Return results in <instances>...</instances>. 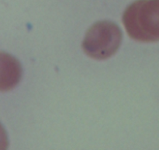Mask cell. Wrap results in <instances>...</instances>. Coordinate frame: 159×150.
<instances>
[{"label":"cell","instance_id":"cell-3","mask_svg":"<svg viewBox=\"0 0 159 150\" xmlns=\"http://www.w3.org/2000/svg\"><path fill=\"white\" fill-rule=\"evenodd\" d=\"M20 62L11 54L0 51V92L15 88L22 78Z\"/></svg>","mask_w":159,"mask_h":150},{"label":"cell","instance_id":"cell-1","mask_svg":"<svg viewBox=\"0 0 159 150\" xmlns=\"http://www.w3.org/2000/svg\"><path fill=\"white\" fill-rule=\"evenodd\" d=\"M128 35L140 42L159 41V0H136L123 14Z\"/></svg>","mask_w":159,"mask_h":150},{"label":"cell","instance_id":"cell-2","mask_svg":"<svg viewBox=\"0 0 159 150\" xmlns=\"http://www.w3.org/2000/svg\"><path fill=\"white\" fill-rule=\"evenodd\" d=\"M122 41V32L113 22L102 20L95 23L87 30L82 48L90 58L103 60L113 56Z\"/></svg>","mask_w":159,"mask_h":150},{"label":"cell","instance_id":"cell-4","mask_svg":"<svg viewBox=\"0 0 159 150\" xmlns=\"http://www.w3.org/2000/svg\"><path fill=\"white\" fill-rule=\"evenodd\" d=\"M9 147V141L6 130L0 123V150H7Z\"/></svg>","mask_w":159,"mask_h":150}]
</instances>
